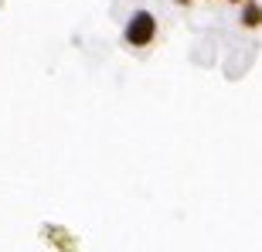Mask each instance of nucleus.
<instances>
[{
	"mask_svg": "<svg viewBox=\"0 0 262 252\" xmlns=\"http://www.w3.org/2000/svg\"><path fill=\"white\" fill-rule=\"evenodd\" d=\"M157 34H160V24H157L154 10H133L126 17V24H123V45L133 51H146L150 45L157 41Z\"/></svg>",
	"mask_w": 262,
	"mask_h": 252,
	"instance_id": "f257e3e1",
	"label": "nucleus"
},
{
	"mask_svg": "<svg viewBox=\"0 0 262 252\" xmlns=\"http://www.w3.org/2000/svg\"><path fill=\"white\" fill-rule=\"evenodd\" d=\"M41 239H45L55 252H78L75 232L65 228V225H58V222H45V225H41Z\"/></svg>",
	"mask_w": 262,
	"mask_h": 252,
	"instance_id": "f03ea898",
	"label": "nucleus"
},
{
	"mask_svg": "<svg viewBox=\"0 0 262 252\" xmlns=\"http://www.w3.org/2000/svg\"><path fill=\"white\" fill-rule=\"evenodd\" d=\"M238 20H242L245 31H259L262 28V7H259V0H245V4H238Z\"/></svg>",
	"mask_w": 262,
	"mask_h": 252,
	"instance_id": "7ed1b4c3",
	"label": "nucleus"
},
{
	"mask_svg": "<svg viewBox=\"0 0 262 252\" xmlns=\"http://www.w3.org/2000/svg\"><path fill=\"white\" fill-rule=\"evenodd\" d=\"M177 7H191V4H194V0H174Z\"/></svg>",
	"mask_w": 262,
	"mask_h": 252,
	"instance_id": "20e7f679",
	"label": "nucleus"
},
{
	"mask_svg": "<svg viewBox=\"0 0 262 252\" xmlns=\"http://www.w3.org/2000/svg\"><path fill=\"white\" fill-rule=\"evenodd\" d=\"M225 4H235V7H238V4H245V0H225Z\"/></svg>",
	"mask_w": 262,
	"mask_h": 252,
	"instance_id": "39448f33",
	"label": "nucleus"
},
{
	"mask_svg": "<svg viewBox=\"0 0 262 252\" xmlns=\"http://www.w3.org/2000/svg\"><path fill=\"white\" fill-rule=\"evenodd\" d=\"M208 4H214V0H208Z\"/></svg>",
	"mask_w": 262,
	"mask_h": 252,
	"instance_id": "423d86ee",
	"label": "nucleus"
}]
</instances>
